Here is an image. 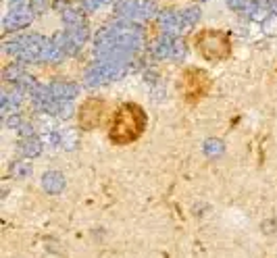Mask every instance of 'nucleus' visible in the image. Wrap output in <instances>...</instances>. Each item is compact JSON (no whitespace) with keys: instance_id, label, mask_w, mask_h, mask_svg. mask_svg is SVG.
I'll list each match as a JSON object with an SVG mask.
<instances>
[{"instance_id":"obj_3","label":"nucleus","mask_w":277,"mask_h":258,"mask_svg":"<svg viewBox=\"0 0 277 258\" xmlns=\"http://www.w3.org/2000/svg\"><path fill=\"white\" fill-rule=\"evenodd\" d=\"M31 19H33V13L31 9L27 7H19V9H11V13L7 15L5 19V27L7 31H17V29H23L31 23Z\"/></svg>"},{"instance_id":"obj_17","label":"nucleus","mask_w":277,"mask_h":258,"mask_svg":"<svg viewBox=\"0 0 277 258\" xmlns=\"http://www.w3.org/2000/svg\"><path fill=\"white\" fill-rule=\"evenodd\" d=\"M54 115H58L61 119H69V117L73 115V106H71V104H67V102H56Z\"/></svg>"},{"instance_id":"obj_11","label":"nucleus","mask_w":277,"mask_h":258,"mask_svg":"<svg viewBox=\"0 0 277 258\" xmlns=\"http://www.w3.org/2000/svg\"><path fill=\"white\" fill-rule=\"evenodd\" d=\"M169 58H173V61H184L186 58V44L184 42H180V40H173V48H171V56Z\"/></svg>"},{"instance_id":"obj_19","label":"nucleus","mask_w":277,"mask_h":258,"mask_svg":"<svg viewBox=\"0 0 277 258\" xmlns=\"http://www.w3.org/2000/svg\"><path fill=\"white\" fill-rule=\"evenodd\" d=\"M100 3H102V5H105V3H109V0H100Z\"/></svg>"},{"instance_id":"obj_15","label":"nucleus","mask_w":277,"mask_h":258,"mask_svg":"<svg viewBox=\"0 0 277 258\" xmlns=\"http://www.w3.org/2000/svg\"><path fill=\"white\" fill-rule=\"evenodd\" d=\"M48 7H50V0H31V3H29V9H31L33 15H42V13H46Z\"/></svg>"},{"instance_id":"obj_6","label":"nucleus","mask_w":277,"mask_h":258,"mask_svg":"<svg viewBox=\"0 0 277 258\" xmlns=\"http://www.w3.org/2000/svg\"><path fill=\"white\" fill-rule=\"evenodd\" d=\"M19 152L25 154V156H38L42 152V142H40V137L31 135V137H21V142H19Z\"/></svg>"},{"instance_id":"obj_18","label":"nucleus","mask_w":277,"mask_h":258,"mask_svg":"<svg viewBox=\"0 0 277 258\" xmlns=\"http://www.w3.org/2000/svg\"><path fill=\"white\" fill-rule=\"evenodd\" d=\"M7 125H9V127H21V125H23V123H21V117H19L17 113H15V115H9Z\"/></svg>"},{"instance_id":"obj_9","label":"nucleus","mask_w":277,"mask_h":258,"mask_svg":"<svg viewBox=\"0 0 277 258\" xmlns=\"http://www.w3.org/2000/svg\"><path fill=\"white\" fill-rule=\"evenodd\" d=\"M67 33L75 40L77 44H84L86 40H88V35H90V31H88V27L82 23V25H73V27H67Z\"/></svg>"},{"instance_id":"obj_14","label":"nucleus","mask_w":277,"mask_h":258,"mask_svg":"<svg viewBox=\"0 0 277 258\" xmlns=\"http://www.w3.org/2000/svg\"><path fill=\"white\" fill-rule=\"evenodd\" d=\"M221 152H223V144H221L219 140H209V142H206L204 154H209V156H219Z\"/></svg>"},{"instance_id":"obj_7","label":"nucleus","mask_w":277,"mask_h":258,"mask_svg":"<svg viewBox=\"0 0 277 258\" xmlns=\"http://www.w3.org/2000/svg\"><path fill=\"white\" fill-rule=\"evenodd\" d=\"M171 48H173V38L171 35H161L156 40V42L150 46L152 54L158 56V58H167L171 56Z\"/></svg>"},{"instance_id":"obj_12","label":"nucleus","mask_w":277,"mask_h":258,"mask_svg":"<svg viewBox=\"0 0 277 258\" xmlns=\"http://www.w3.org/2000/svg\"><path fill=\"white\" fill-rule=\"evenodd\" d=\"M263 31L265 35H277V13H271L263 21Z\"/></svg>"},{"instance_id":"obj_10","label":"nucleus","mask_w":277,"mask_h":258,"mask_svg":"<svg viewBox=\"0 0 277 258\" xmlns=\"http://www.w3.org/2000/svg\"><path fill=\"white\" fill-rule=\"evenodd\" d=\"M31 173V165L27 163V161H15L13 165H11V175H15V177H27Z\"/></svg>"},{"instance_id":"obj_13","label":"nucleus","mask_w":277,"mask_h":258,"mask_svg":"<svg viewBox=\"0 0 277 258\" xmlns=\"http://www.w3.org/2000/svg\"><path fill=\"white\" fill-rule=\"evenodd\" d=\"M23 75V67L21 65H17V63H13V65H9L7 69H5V77L9 79V82H17L19 77Z\"/></svg>"},{"instance_id":"obj_2","label":"nucleus","mask_w":277,"mask_h":258,"mask_svg":"<svg viewBox=\"0 0 277 258\" xmlns=\"http://www.w3.org/2000/svg\"><path fill=\"white\" fill-rule=\"evenodd\" d=\"M196 46H198V52L204 58H209V61H219V58H223L229 52L227 38L217 31H204L202 35H198Z\"/></svg>"},{"instance_id":"obj_8","label":"nucleus","mask_w":277,"mask_h":258,"mask_svg":"<svg viewBox=\"0 0 277 258\" xmlns=\"http://www.w3.org/2000/svg\"><path fill=\"white\" fill-rule=\"evenodd\" d=\"M180 17H182V23H184V27L196 25V23H198V19H200V9L190 7V9L182 11V13H180Z\"/></svg>"},{"instance_id":"obj_4","label":"nucleus","mask_w":277,"mask_h":258,"mask_svg":"<svg viewBox=\"0 0 277 258\" xmlns=\"http://www.w3.org/2000/svg\"><path fill=\"white\" fill-rule=\"evenodd\" d=\"M48 88H50L52 98L58 100V102H67V100H71V98H75L79 94V88L75 84H71V82H54Z\"/></svg>"},{"instance_id":"obj_5","label":"nucleus","mask_w":277,"mask_h":258,"mask_svg":"<svg viewBox=\"0 0 277 258\" xmlns=\"http://www.w3.org/2000/svg\"><path fill=\"white\" fill-rule=\"evenodd\" d=\"M42 186L48 194H61L65 190V177L61 173H56V171H50L44 175V179H42Z\"/></svg>"},{"instance_id":"obj_20","label":"nucleus","mask_w":277,"mask_h":258,"mask_svg":"<svg viewBox=\"0 0 277 258\" xmlns=\"http://www.w3.org/2000/svg\"><path fill=\"white\" fill-rule=\"evenodd\" d=\"M200 3H204V0H200Z\"/></svg>"},{"instance_id":"obj_16","label":"nucleus","mask_w":277,"mask_h":258,"mask_svg":"<svg viewBox=\"0 0 277 258\" xmlns=\"http://www.w3.org/2000/svg\"><path fill=\"white\" fill-rule=\"evenodd\" d=\"M63 146L65 148H75L77 146V131L75 129L63 131Z\"/></svg>"},{"instance_id":"obj_1","label":"nucleus","mask_w":277,"mask_h":258,"mask_svg":"<svg viewBox=\"0 0 277 258\" xmlns=\"http://www.w3.org/2000/svg\"><path fill=\"white\" fill-rule=\"evenodd\" d=\"M144 127V113L140 106L127 104L115 117L113 125V140L115 142H131Z\"/></svg>"}]
</instances>
